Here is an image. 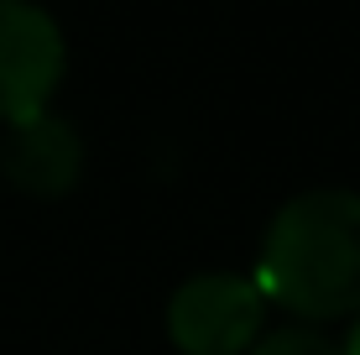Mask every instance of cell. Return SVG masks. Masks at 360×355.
<instances>
[{"label": "cell", "mask_w": 360, "mask_h": 355, "mask_svg": "<svg viewBox=\"0 0 360 355\" xmlns=\"http://www.w3.org/2000/svg\"><path fill=\"white\" fill-rule=\"evenodd\" d=\"M256 288L297 324L360 319V193L308 188L271 214Z\"/></svg>", "instance_id": "cell-1"}, {"label": "cell", "mask_w": 360, "mask_h": 355, "mask_svg": "<svg viewBox=\"0 0 360 355\" xmlns=\"http://www.w3.org/2000/svg\"><path fill=\"white\" fill-rule=\"evenodd\" d=\"M266 335V298L256 277L198 272L167 298V340L178 355H251Z\"/></svg>", "instance_id": "cell-2"}, {"label": "cell", "mask_w": 360, "mask_h": 355, "mask_svg": "<svg viewBox=\"0 0 360 355\" xmlns=\"http://www.w3.org/2000/svg\"><path fill=\"white\" fill-rule=\"evenodd\" d=\"M68 68V37L42 0H0V120L37 115L53 105Z\"/></svg>", "instance_id": "cell-3"}, {"label": "cell", "mask_w": 360, "mask_h": 355, "mask_svg": "<svg viewBox=\"0 0 360 355\" xmlns=\"http://www.w3.org/2000/svg\"><path fill=\"white\" fill-rule=\"evenodd\" d=\"M0 178L27 199H63L84 178V136L53 105L6 126L0 136Z\"/></svg>", "instance_id": "cell-4"}, {"label": "cell", "mask_w": 360, "mask_h": 355, "mask_svg": "<svg viewBox=\"0 0 360 355\" xmlns=\"http://www.w3.org/2000/svg\"><path fill=\"white\" fill-rule=\"evenodd\" d=\"M251 355H345V345L329 340L319 324H282V329H266L251 345Z\"/></svg>", "instance_id": "cell-5"}, {"label": "cell", "mask_w": 360, "mask_h": 355, "mask_svg": "<svg viewBox=\"0 0 360 355\" xmlns=\"http://www.w3.org/2000/svg\"><path fill=\"white\" fill-rule=\"evenodd\" d=\"M340 345H345V355H360V319H355V329L340 340Z\"/></svg>", "instance_id": "cell-6"}]
</instances>
